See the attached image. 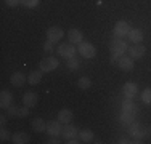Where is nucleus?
<instances>
[{"mask_svg": "<svg viewBox=\"0 0 151 144\" xmlns=\"http://www.w3.org/2000/svg\"><path fill=\"white\" fill-rule=\"evenodd\" d=\"M129 50L127 43H125L122 38H114L113 42H111V61H117L121 56L125 55V51Z\"/></svg>", "mask_w": 151, "mask_h": 144, "instance_id": "f257e3e1", "label": "nucleus"}, {"mask_svg": "<svg viewBox=\"0 0 151 144\" xmlns=\"http://www.w3.org/2000/svg\"><path fill=\"white\" fill-rule=\"evenodd\" d=\"M76 46L74 43L71 42H66V43H61V45L56 48V53L61 56V58H66V59H69V58H74L76 56Z\"/></svg>", "mask_w": 151, "mask_h": 144, "instance_id": "f03ea898", "label": "nucleus"}, {"mask_svg": "<svg viewBox=\"0 0 151 144\" xmlns=\"http://www.w3.org/2000/svg\"><path fill=\"white\" fill-rule=\"evenodd\" d=\"M58 66H60V61H58V58H55V56L44 58V59L39 63V67H40L42 72H52V71H55Z\"/></svg>", "mask_w": 151, "mask_h": 144, "instance_id": "7ed1b4c3", "label": "nucleus"}, {"mask_svg": "<svg viewBox=\"0 0 151 144\" xmlns=\"http://www.w3.org/2000/svg\"><path fill=\"white\" fill-rule=\"evenodd\" d=\"M77 51L81 53V55L84 56L85 59H92V58H95V55H96L95 46H93L90 42H81V43H79Z\"/></svg>", "mask_w": 151, "mask_h": 144, "instance_id": "20e7f679", "label": "nucleus"}, {"mask_svg": "<svg viewBox=\"0 0 151 144\" xmlns=\"http://www.w3.org/2000/svg\"><path fill=\"white\" fill-rule=\"evenodd\" d=\"M122 90H124L125 99H134L135 96L138 95V86H137L135 82H125Z\"/></svg>", "mask_w": 151, "mask_h": 144, "instance_id": "39448f33", "label": "nucleus"}, {"mask_svg": "<svg viewBox=\"0 0 151 144\" xmlns=\"http://www.w3.org/2000/svg\"><path fill=\"white\" fill-rule=\"evenodd\" d=\"M129 32H130V26H129V23H125V21H117L116 26H114V35L121 38V37L129 35Z\"/></svg>", "mask_w": 151, "mask_h": 144, "instance_id": "423d86ee", "label": "nucleus"}, {"mask_svg": "<svg viewBox=\"0 0 151 144\" xmlns=\"http://www.w3.org/2000/svg\"><path fill=\"white\" fill-rule=\"evenodd\" d=\"M116 63H117V66H119V69L121 71H125V72H130L132 69H134V66H135L134 59H132L130 56H125V55L121 56Z\"/></svg>", "mask_w": 151, "mask_h": 144, "instance_id": "0eeeda50", "label": "nucleus"}, {"mask_svg": "<svg viewBox=\"0 0 151 144\" xmlns=\"http://www.w3.org/2000/svg\"><path fill=\"white\" fill-rule=\"evenodd\" d=\"M47 131H48L50 136H60L61 131H63V127H61L60 120H52L47 123Z\"/></svg>", "mask_w": 151, "mask_h": 144, "instance_id": "6e6552de", "label": "nucleus"}, {"mask_svg": "<svg viewBox=\"0 0 151 144\" xmlns=\"http://www.w3.org/2000/svg\"><path fill=\"white\" fill-rule=\"evenodd\" d=\"M129 131H130V135L134 136L135 139H140V141H142L143 139V136L146 135V130H143L142 127H140V123H137V122H134V123H130L129 125Z\"/></svg>", "mask_w": 151, "mask_h": 144, "instance_id": "1a4fd4ad", "label": "nucleus"}, {"mask_svg": "<svg viewBox=\"0 0 151 144\" xmlns=\"http://www.w3.org/2000/svg\"><path fill=\"white\" fill-rule=\"evenodd\" d=\"M146 53V48L142 45V43H137L135 46H132L130 50H129V56L132 58V59H140V58H143Z\"/></svg>", "mask_w": 151, "mask_h": 144, "instance_id": "9d476101", "label": "nucleus"}, {"mask_svg": "<svg viewBox=\"0 0 151 144\" xmlns=\"http://www.w3.org/2000/svg\"><path fill=\"white\" fill-rule=\"evenodd\" d=\"M12 103H13V95L10 91H6V90H3L0 93V107L2 109H8L12 106Z\"/></svg>", "mask_w": 151, "mask_h": 144, "instance_id": "9b49d317", "label": "nucleus"}, {"mask_svg": "<svg viewBox=\"0 0 151 144\" xmlns=\"http://www.w3.org/2000/svg\"><path fill=\"white\" fill-rule=\"evenodd\" d=\"M77 128L73 127L71 123H66L63 127V131H61V136H63L64 139H73V138H77Z\"/></svg>", "mask_w": 151, "mask_h": 144, "instance_id": "f8f14e48", "label": "nucleus"}, {"mask_svg": "<svg viewBox=\"0 0 151 144\" xmlns=\"http://www.w3.org/2000/svg\"><path fill=\"white\" fill-rule=\"evenodd\" d=\"M122 112L129 114V115H137V112H138V107H137V104L134 103L132 99H125L124 104H122Z\"/></svg>", "mask_w": 151, "mask_h": 144, "instance_id": "ddd939ff", "label": "nucleus"}, {"mask_svg": "<svg viewBox=\"0 0 151 144\" xmlns=\"http://www.w3.org/2000/svg\"><path fill=\"white\" fill-rule=\"evenodd\" d=\"M47 38L52 42H60L63 38V31L60 27H50L47 31Z\"/></svg>", "mask_w": 151, "mask_h": 144, "instance_id": "4468645a", "label": "nucleus"}, {"mask_svg": "<svg viewBox=\"0 0 151 144\" xmlns=\"http://www.w3.org/2000/svg\"><path fill=\"white\" fill-rule=\"evenodd\" d=\"M26 75L23 74V72H15V74L10 77V82H12L13 86H16V88H19V86H23L24 83H26Z\"/></svg>", "mask_w": 151, "mask_h": 144, "instance_id": "2eb2a0df", "label": "nucleus"}, {"mask_svg": "<svg viewBox=\"0 0 151 144\" xmlns=\"http://www.w3.org/2000/svg\"><path fill=\"white\" fill-rule=\"evenodd\" d=\"M37 101H39V96L35 95V93H32V91L24 93V96H23V104H24V106L34 107L35 104H37Z\"/></svg>", "mask_w": 151, "mask_h": 144, "instance_id": "dca6fc26", "label": "nucleus"}, {"mask_svg": "<svg viewBox=\"0 0 151 144\" xmlns=\"http://www.w3.org/2000/svg\"><path fill=\"white\" fill-rule=\"evenodd\" d=\"M68 37H69V42L71 43H81V42H84L82 38H84V35H82V32L79 31V29H71L69 32H68Z\"/></svg>", "mask_w": 151, "mask_h": 144, "instance_id": "f3484780", "label": "nucleus"}, {"mask_svg": "<svg viewBox=\"0 0 151 144\" xmlns=\"http://www.w3.org/2000/svg\"><path fill=\"white\" fill-rule=\"evenodd\" d=\"M58 120L63 125L71 123V120H73V112H71L69 109H61L60 112H58Z\"/></svg>", "mask_w": 151, "mask_h": 144, "instance_id": "a211bd4d", "label": "nucleus"}, {"mask_svg": "<svg viewBox=\"0 0 151 144\" xmlns=\"http://www.w3.org/2000/svg\"><path fill=\"white\" fill-rule=\"evenodd\" d=\"M12 141L15 144H26V143H29V135L24 131H18L12 136Z\"/></svg>", "mask_w": 151, "mask_h": 144, "instance_id": "6ab92c4d", "label": "nucleus"}, {"mask_svg": "<svg viewBox=\"0 0 151 144\" xmlns=\"http://www.w3.org/2000/svg\"><path fill=\"white\" fill-rule=\"evenodd\" d=\"M129 38H130L134 43H142L143 32L140 31V29H130V32H129Z\"/></svg>", "mask_w": 151, "mask_h": 144, "instance_id": "aec40b11", "label": "nucleus"}, {"mask_svg": "<svg viewBox=\"0 0 151 144\" xmlns=\"http://www.w3.org/2000/svg\"><path fill=\"white\" fill-rule=\"evenodd\" d=\"M40 80H42V71H32L29 74V77H27V82L31 85H37Z\"/></svg>", "mask_w": 151, "mask_h": 144, "instance_id": "412c9836", "label": "nucleus"}, {"mask_svg": "<svg viewBox=\"0 0 151 144\" xmlns=\"http://www.w3.org/2000/svg\"><path fill=\"white\" fill-rule=\"evenodd\" d=\"M32 128H34L37 133H42V131L47 130V123L42 120V118H35V120H32Z\"/></svg>", "mask_w": 151, "mask_h": 144, "instance_id": "4be33fe9", "label": "nucleus"}, {"mask_svg": "<svg viewBox=\"0 0 151 144\" xmlns=\"http://www.w3.org/2000/svg\"><path fill=\"white\" fill-rule=\"evenodd\" d=\"M79 138H81V141H84V143H90L93 139V131L85 128V130H82V131L79 133Z\"/></svg>", "mask_w": 151, "mask_h": 144, "instance_id": "5701e85b", "label": "nucleus"}, {"mask_svg": "<svg viewBox=\"0 0 151 144\" xmlns=\"http://www.w3.org/2000/svg\"><path fill=\"white\" fill-rule=\"evenodd\" d=\"M77 86H79L81 90H88V88L92 86V80H90L88 77H81V78L77 80Z\"/></svg>", "mask_w": 151, "mask_h": 144, "instance_id": "b1692460", "label": "nucleus"}, {"mask_svg": "<svg viewBox=\"0 0 151 144\" xmlns=\"http://www.w3.org/2000/svg\"><path fill=\"white\" fill-rule=\"evenodd\" d=\"M121 122H122V123H125V125H130V123H134V122H135V117H134V115H129V114L122 112L121 114Z\"/></svg>", "mask_w": 151, "mask_h": 144, "instance_id": "393cba45", "label": "nucleus"}, {"mask_svg": "<svg viewBox=\"0 0 151 144\" xmlns=\"http://www.w3.org/2000/svg\"><path fill=\"white\" fill-rule=\"evenodd\" d=\"M142 99L145 104H151V88H145L142 93Z\"/></svg>", "mask_w": 151, "mask_h": 144, "instance_id": "a878e982", "label": "nucleus"}, {"mask_svg": "<svg viewBox=\"0 0 151 144\" xmlns=\"http://www.w3.org/2000/svg\"><path fill=\"white\" fill-rule=\"evenodd\" d=\"M21 3H23L26 8H35V6L40 3V0H21Z\"/></svg>", "mask_w": 151, "mask_h": 144, "instance_id": "bb28decb", "label": "nucleus"}, {"mask_svg": "<svg viewBox=\"0 0 151 144\" xmlns=\"http://www.w3.org/2000/svg\"><path fill=\"white\" fill-rule=\"evenodd\" d=\"M68 67H69L71 71L79 69V61L76 59V58H69V59H68Z\"/></svg>", "mask_w": 151, "mask_h": 144, "instance_id": "cd10ccee", "label": "nucleus"}, {"mask_svg": "<svg viewBox=\"0 0 151 144\" xmlns=\"http://www.w3.org/2000/svg\"><path fill=\"white\" fill-rule=\"evenodd\" d=\"M18 112H19V107L15 106V104H12V106L8 107V115L10 117H18Z\"/></svg>", "mask_w": 151, "mask_h": 144, "instance_id": "c85d7f7f", "label": "nucleus"}, {"mask_svg": "<svg viewBox=\"0 0 151 144\" xmlns=\"http://www.w3.org/2000/svg\"><path fill=\"white\" fill-rule=\"evenodd\" d=\"M27 115H29V107L27 106H21L19 107V112H18V117H27Z\"/></svg>", "mask_w": 151, "mask_h": 144, "instance_id": "c756f323", "label": "nucleus"}, {"mask_svg": "<svg viewBox=\"0 0 151 144\" xmlns=\"http://www.w3.org/2000/svg\"><path fill=\"white\" fill-rule=\"evenodd\" d=\"M53 43H55V42H52V40L47 38V42L44 43V50H45V51H53Z\"/></svg>", "mask_w": 151, "mask_h": 144, "instance_id": "7c9ffc66", "label": "nucleus"}, {"mask_svg": "<svg viewBox=\"0 0 151 144\" xmlns=\"http://www.w3.org/2000/svg\"><path fill=\"white\" fill-rule=\"evenodd\" d=\"M8 138H10V133L6 131L5 128H2V131H0V139H2V141H6Z\"/></svg>", "mask_w": 151, "mask_h": 144, "instance_id": "2f4dec72", "label": "nucleus"}, {"mask_svg": "<svg viewBox=\"0 0 151 144\" xmlns=\"http://www.w3.org/2000/svg\"><path fill=\"white\" fill-rule=\"evenodd\" d=\"M5 3L8 6H18L21 3V0H5Z\"/></svg>", "mask_w": 151, "mask_h": 144, "instance_id": "473e14b6", "label": "nucleus"}, {"mask_svg": "<svg viewBox=\"0 0 151 144\" xmlns=\"http://www.w3.org/2000/svg\"><path fill=\"white\" fill-rule=\"evenodd\" d=\"M130 143H134V141H130V139H127V138H121L119 139V144H130Z\"/></svg>", "mask_w": 151, "mask_h": 144, "instance_id": "72a5a7b5", "label": "nucleus"}, {"mask_svg": "<svg viewBox=\"0 0 151 144\" xmlns=\"http://www.w3.org/2000/svg\"><path fill=\"white\" fill-rule=\"evenodd\" d=\"M5 123H6V117H5V115H2V117H0V125L5 127Z\"/></svg>", "mask_w": 151, "mask_h": 144, "instance_id": "f704fd0d", "label": "nucleus"}, {"mask_svg": "<svg viewBox=\"0 0 151 144\" xmlns=\"http://www.w3.org/2000/svg\"><path fill=\"white\" fill-rule=\"evenodd\" d=\"M68 143H69V144H77L81 141H77V138H73V139H68Z\"/></svg>", "mask_w": 151, "mask_h": 144, "instance_id": "c9c22d12", "label": "nucleus"}, {"mask_svg": "<svg viewBox=\"0 0 151 144\" xmlns=\"http://www.w3.org/2000/svg\"><path fill=\"white\" fill-rule=\"evenodd\" d=\"M150 131H151V128H150Z\"/></svg>", "mask_w": 151, "mask_h": 144, "instance_id": "e433bc0d", "label": "nucleus"}]
</instances>
